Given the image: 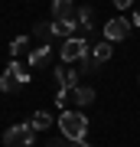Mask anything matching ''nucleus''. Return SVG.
<instances>
[{
	"label": "nucleus",
	"mask_w": 140,
	"mask_h": 147,
	"mask_svg": "<svg viewBox=\"0 0 140 147\" xmlns=\"http://www.w3.org/2000/svg\"><path fill=\"white\" fill-rule=\"evenodd\" d=\"M59 127H62V137H68V141H85V134H88V118H85L82 111H62V115H59Z\"/></svg>",
	"instance_id": "obj_1"
},
{
	"label": "nucleus",
	"mask_w": 140,
	"mask_h": 147,
	"mask_svg": "<svg viewBox=\"0 0 140 147\" xmlns=\"http://www.w3.org/2000/svg\"><path fill=\"white\" fill-rule=\"evenodd\" d=\"M26 82H29V69L20 65V62H10L7 72L0 75V92H16V88H23Z\"/></svg>",
	"instance_id": "obj_2"
},
{
	"label": "nucleus",
	"mask_w": 140,
	"mask_h": 147,
	"mask_svg": "<svg viewBox=\"0 0 140 147\" xmlns=\"http://www.w3.org/2000/svg\"><path fill=\"white\" fill-rule=\"evenodd\" d=\"M33 141H36V127L33 124H13V127H7V134H3L7 147H29Z\"/></svg>",
	"instance_id": "obj_3"
},
{
	"label": "nucleus",
	"mask_w": 140,
	"mask_h": 147,
	"mask_svg": "<svg viewBox=\"0 0 140 147\" xmlns=\"http://www.w3.org/2000/svg\"><path fill=\"white\" fill-rule=\"evenodd\" d=\"M127 33H130V20H124V16H114V20L104 23V39H108V42L127 39Z\"/></svg>",
	"instance_id": "obj_4"
},
{
	"label": "nucleus",
	"mask_w": 140,
	"mask_h": 147,
	"mask_svg": "<svg viewBox=\"0 0 140 147\" xmlns=\"http://www.w3.org/2000/svg\"><path fill=\"white\" fill-rule=\"evenodd\" d=\"M85 56H88V46H85V39L72 36V39H65V42H62V62H78V59H85Z\"/></svg>",
	"instance_id": "obj_5"
},
{
	"label": "nucleus",
	"mask_w": 140,
	"mask_h": 147,
	"mask_svg": "<svg viewBox=\"0 0 140 147\" xmlns=\"http://www.w3.org/2000/svg\"><path fill=\"white\" fill-rule=\"evenodd\" d=\"M56 82H59L62 92H75V88H78V72H75V69H62V65H59V69H56Z\"/></svg>",
	"instance_id": "obj_6"
},
{
	"label": "nucleus",
	"mask_w": 140,
	"mask_h": 147,
	"mask_svg": "<svg viewBox=\"0 0 140 147\" xmlns=\"http://www.w3.org/2000/svg\"><path fill=\"white\" fill-rule=\"evenodd\" d=\"M75 26L78 23L68 16V20H52V30H56V36H65V39H72L75 36Z\"/></svg>",
	"instance_id": "obj_7"
},
{
	"label": "nucleus",
	"mask_w": 140,
	"mask_h": 147,
	"mask_svg": "<svg viewBox=\"0 0 140 147\" xmlns=\"http://www.w3.org/2000/svg\"><path fill=\"white\" fill-rule=\"evenodd\" d=\"M72 0H52V20H68L72 16Z\"/></svg>",
	"instance_id": "obj_8"
},
{
	"label": "nucleus",
	"mask_w": 140,
	"mask_h": 147,
	"mask_svg": "<svg viewBox=\"0 0 140 147\" xmlns=\"http://www.w3.org/2000/svg\"><path fill=\"white\" fill-rule=\"evenodd\" d=\"M49 62V46L42 42V46H36V49H29V65H46Z\"/></svg>",
	"instance_id": "obj_9"
},
{
	"label": "nucleus",
	"mask_w": 140,
	"mask_h": 147,
	"mask_svg": "<svg viewBox=\"0 0 140 147\" xmlns=\"http://www.w3.org/2000/svg\"><path fill=\"white\" fill-rule=\"evenodd\" d=\"M72 95H75V105H82V108L94 101V88H85V85H78V88H75Z\"/></svg>",
	"instance_id": "obj_10"
},
{
	"label": "nucleus",
	"mask_w": 140,
	"mask_h": 147,
	"mask_svg": "<svg viewBox=\"0 0 140 147\" xmlns=\"http://www.w3.org/2000/svg\"><path fill=\"white\" fill-rule=\"evenodd\" d=\"M111 49H114V46H111V42H108V39H101V42H98V46H94V49H91V56H94V59H98V62H108V59H111Z\"/></svg>",
	"instance_id": "obj_11"
},
{
	"label": "nucleus",
	"mask_w": 140,
	"mask_h": 147,
	"mask_svg": "<svg viewBox=\"0 0 140 147\" xmlns=\"http://www.w3.org/2000/svg\"><path fill=\"white\" fill-rule=\"evenodd\" d=\"M29 124L36 127V131H42V127H52V115H49V111H36Z\"/></svg>",
	"instance_id": "obj_12"
},
{
	"label": "nucleus",
	"mask_w": 140,
	"mask_h": 147,
	"mask_svg": "<svg viewBox=\"0 0 140 147\" xmlns=\"http://www.w3.org/2000/svg\"><path fill=\"white\" fill-rule=\"evenodd\" d=\"M75 16H78V30H91V10L88 7H82Z\"/></svg>",
	"instance_id": "obj_13"
},
{
	"label": "nucleus",
	"mask_w": 140,
	"mask_h": 147,
	"mask_svg": "<svg viewBox=\"0 0 140 147\" xmlns=\"http://www.w3.org/2000/svg\"><path fill=\"white\" fill-rule=\"evenodd\" d=\"M26 46H29V36H16V39L10 42V56H20Z\"/></svg>",
	"instance_id": "obj_14"
},
{
	"label": "nucleus",
	"mask_w": 140,
	"mask_h": 147,
	"mask_svg": "<svg viewBox=\"0 0 140 147\" xmlns=\"http://www.w3.org/2000/svg\"><path fill=\"white\" fill-rule=\"evenodd\" d=\"M52 33H56V30H52V23H36V36H39V39H49Z\"/></svg>",
	"instance_id": "obj_15"
},
{
	"label": "nucleus",
	"mask_w": 140,
	"mask_h": 147,
	"mask_svg": "<svg viewBox=\"0 0 140 147\" xmlns=\"http://www.w3.org/2000/svg\"><path fill=\"white\" fill-rule=\"evenodd\" d=\"M65 98H68V92H62V88H59V92H56V105L62 108V105H65Z\"/></svg>",
	"instance_id": "obj_16"
},
{
	"label": "nucleus",
	"mask_w": 140,
	"mask_h": 147,
	"mask_svg": "<svg viewBox=\"0 0 140 147\" xmlns=\"http://www.w3.org/2000/svg\"><path fill=\"white\" fill-rule=\"evenodd\" d=\"M130 3H134V0H114V7H121V10H127Z\"/></svg>",
	"instance_id": "obj_17"
},
{
	"label": "nucleus",
	"mask_w": 140,
	"mask_h": 147,
	"mask_svg": "<svg viewBox=\"0 0 140 147\" xmlns=\"http://www.w3.org/2000/svg\"><path fill=\"white\" fill-rule=\"evenodd\" d=\"M130 23H134V26H140V7L134 10V20H130Z\"/></svg>",
	"instance_id": "obj_18"
},
{
	"label": "nucleus",
	"mask_w": 140,
	"mask_h": 147,
	"mask_svg": "<svg viewBox=\"0 0 140 147\" xmlns=\"http://www.w3.org/2000/svg\"><path fill=\"white\" fill-rule=\"evenodd\" d=\"M72 147H88V141H72Z\"/></svg>",
	"instance_id": "obj_19"
},
{
	"label": "nucleus",
	"mask_w": 140,
	"mask_h": 147,
	"mask_svg": "<svg viewBox=\"0 0 140 147\" xmlns=\"http://www.w3.org/2000/svg\"><path fill=\"white\" fill-rule=\"evenodd\" d=\"M49 147H62V141H52V144H49Z\"/></svg>",
	"instance_id": "obj_20"
}]
</instances>
